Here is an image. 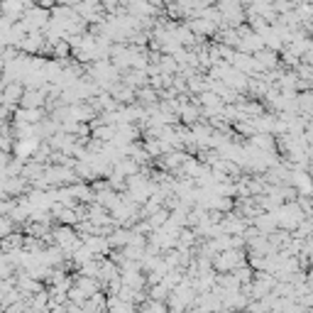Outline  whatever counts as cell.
<instances>
[{
  "mask_svg": "<svg viewBox=\"0 0 313 313\" xmlns=\"http://www.w3.org/2000/svg\"><path fill=\"white\" fill-rule=\"evenodd\" d=\"M47 100V88H25V95L20 100V108L25 110H42Z\"/></svg>",
  "mask_w": 313,
  "mask_h": 313,
  "instance_id": "cell-1",
  "label": "cell"
},
{
  "mask_svg": "<svg viewBox=\"0 0 313 313\" xmlns=\"http://www.w3.org/2000/svg\"><path fill=\"white\" fill-rule=\"evenodd\" d=\"M140 313H169V306H166L164 301L147 299L142 306H140Z\"/></svg>",
  "mask_w": 313,
  "mask_h": 313,
  "instance_id": "cell-2",
  "label": "cell"
},
{
  "mask_svg": "<svg viewBox=\"0 0 313 313\" xmlns=\"http://www.w3.org/2000/svg\"><path fill=\"white\" fill-rule=\"evenodd\" d=\"M137 98H140L142 103H154V100H157V93H154L152 88H140V91H137Z\"/></svg>",
  "mask_w": 313,
  "mask_h": 313,
  "instance_id": "cell-3",
  "label": "cell"
}]
</instances>
